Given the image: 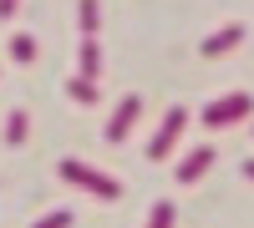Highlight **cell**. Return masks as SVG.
<instances>
[{
	"label": "cell",
	"mask_w": 254,
	"mask_h": 228,
	"mask_svg": "<svg viewBox=\"0 0 254 228\" xmlns=\"http://www.w3.org/2000/svg\"><path fill=\"white\" fill-rule=\"evenodd\" d=\"M244 112V96L239 101H224V107H214V122H229V117H239Z\"/></svg>",
	"instance_id": "6da1fadb"
},
{
	"label": "cell",
	"mask_w": 254,
	"mask_h": 228,
	"mask_svg": "<svg viewBox=\"0 0 254 228\" xmlns=\"http://www.w3.org/2000/svg\"><path fill=\"white\" fill-rule=\"evenodd\" d=\"M234 41H239V31H224V36H214V41H208V51H214V56H219L224 46H234Z\"/></svg>",
	"instance_id": "7a4b0ae2"
}]
</instances>
